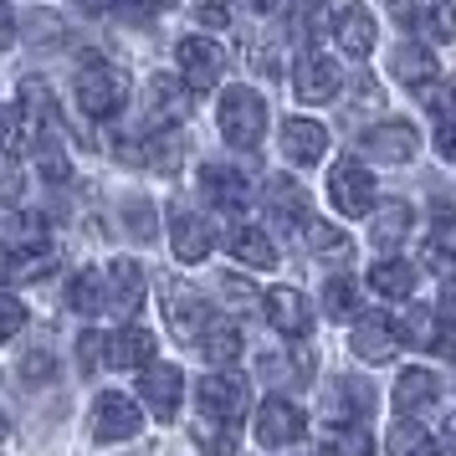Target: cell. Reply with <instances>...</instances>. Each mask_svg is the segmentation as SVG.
Instances as JSON below:
<instances>
[{"label":"cell","instance_id":"1","mask_svg":"<svg viewBox=\"0 0 456 456\" xmlns=\"http://www.w3.org/2000/svg\"><path fill=\"white\" fill-rule=\"evenodd\" d=\"M221 134L231 149H256L267 134V103L251 87H226L221 93Z\"/></svg>","mask_w":456,"mask_h":456},{"label":"cell","instance_id":"2","mask_svg":"<svg viewBox=\"0 0 456 456\" xmlns=\"http://www.w3.org/2000/svg\"><path fill=\"white\" fill-rule=\"evenodd\" d=\"M72 87H77V103H83L87 118H113V113L124 108V98H128V77L118 72V67H108V62L77 67Z\"/></svg>","mask_w":456,"mask_h":456},{"label":"cell","instance_id":"3","mask_svg":"<svg viewBox=\"0 0 456 456\" xmlns=\"http://www.w3.org/2000/svg\"><path fill=\"white\" fill-rule=\"evenodd\" d=\"M247 405H251L247 374L216 370V374H206V379H200V415H216V420L241 426V420H247Z\"/></svg>","mask_w":456,"mask_h":456},{"label":"cell","instance_id":"4","mask_svg":"<svg viewBox=\"0 0 456 456\" xmlns=\"http://www.w3.org/2000/svg\"><path fill=\"white\" fill-rule=\"evenodd\" d=\"M165 308H169V329H175V338H185V344H206V333H210L216 318H210V303L200 297V292H190L185 282L169 277Z\"/></svg>","mask_w":456,"mask_h":456},{"label":"cell","instance_id":"5","mask_svg":"<svg viewBox=\"0 0 456 456\" xmlns=\"http://www.w3.org/2000/svg\"><path fill=\"white\" fill-rule=\"evenodd\" d=\"M256 441H262L267 452L297 446V441H303V405H292L288 395L262 400V411H256Z\"/></svg>","mask_w":456,"mask_h":456},{"label":"cell","instance_id":"6","mask_svg":"<svg viewBox=\"0 0 456 456\" xmlns=\"http://www.w3.org/2000/svg\"><path fill=\"white\" fill-rule=\"evenodd\" d=\"M329 200L344 216H370L374 210V175L359 159H338L329 169Z\"/></svg>","mask_w":456,"mask_h":456},{"label":"cell","instance_id":"7","mask_svg":"<svg viewBox=\"0 0 456 456\" xmlns=\"http://www.w3.org/2000/svg\"><path fill=\"white\" fill-rule=\"evenodd\" d=\"M139 426H144V415H139V405H134L128 395H118V390L98 395V405H93V441H103V446L134 441Z\"/></svg>","mask_w":456,"mask_h":456},{"label":"cell","instance_id":"8","mask_svg":"<svg viewBox=\"0 0 456 456\" xmlns=\"http://www.w3.org/2000/svg\"><path fill=\"white\" fill-rule=\"evenodd\" d=\"M180 395H185L180 364H149V370L139 374V400L154 411V420H175V415H180Z\"/></svg>","mask_w":456,"mask_h":456},{"label":"cell","instance_id":"9","mask_svg":"<svg viewBox=\"0 0 456 456\" xmlns=\"http://www.w3.org/2000/svg\"><path fill=\"white\" fill-rule=\"evenodd\" d=\"M175 57H180V77H185L195 93H200V87H216L221 72H226V52L210 42V37H185V42L175 46Z\"/></svg>","mask_w":456,"mask_h":456},{"label":"cell","instance_id":"10","mask_svg":"<svg viewBox=\"0 0 456 456\" xmlns=\"http://www.w3.org/2000/svg\"><path fill=\"white\" fill-rule=\"evenodd\" d=\"M338 83H344L338 67H333L323 52H313V46L297 57V67H292V93H297L303 103H329V98H338Z\"/></svg>","mask_w":456,"mask_h":456},{"label":"cell","instance_id":"11","mask_svg":"<svg viewBox=\"0 0 456 456\" xmlns=\"http://www.w3.org/2000/svg\"><path fill=\"white\" fill-rule=\"evenodd\" d=\"M333 426H370L374 415V385L370 379H359V374H344V379H333Z\"/></svg>","mask_w":456,"mask_h":456},{"label":"cell","instance_id":"12","mask_svg":"<svg viewBox=\"0 0 456 456\" xmlns=\"http://www.w3.org/2000/svg\"><path fill=\"white\" fill-rule=\"evenodd\" d=\"M359 144H364V154L379 159V165H411L415 149H420V134H415L411 124H379V128H370Z\"/></svg>","mask_w":456,"mask_h":456},{"label":"cell","instance_id":"13","mask_svg":"<svg viewBox=\"0 0 456 456\" xmlns=\"http://www.w3.org/2000/svg\"><path fill=\"white\" fill-rule=\"evenodd\" d=\"M124 165H144V169H159V175H175L180 159H185V139L180 134H149L139 144H118Z\"/></svg>","mask_w":456,"mask_h":456},{"label":"cell","instance_id":"14","mask_svg":"<svg viewBox=\"0 0 456 456\" xmlns=\"http://www.w3.org/2000/svg\"><path fill=\"white\" fill-rule=\"evenodd\" d=\"M139 303H144V267L128 262V256H118V262L108 267V313L128 323V318L139 313Z\"/></svg>","mask_w":456,"mask_h":456},{"label":"cell","instance_id":"15","mask_svg":"<svg viewBox=\"0 0 456 456\" xmlns=\"http://www.w3.org/2000/svg\"><path fill=\"white\" fill-rule=\"evenodd\" d=\"M262 308H267V323L277 333H288V338H303V333L313 329V313H308V297L292 288H272L267 297H262Z\"/></svg>","mask_w":456,"mask_h":456},{"label":"cell","instance_id":"16","mask_svg":"<svg viewBox=\"0 0 456 456\" xmlns=\"http://www.w3.org/2000/svg\"><path fill=\"white\" fill-rule=\"evenodd\" d=\"M169 241H175V256L195 267V262H206L210 256V226L195 216V210H169Z\"/></svg>","mask_w":456,"mask_h":456},{"label":"cell","instance_id":"17","mask_svg":"<svg viewBox=\"0 0 456 456\" xmlns=\"http://www.w3.org/2000/svg\"><path fill=\"white\" fill-rule=\"evenodd\" d=\"M282 154L292 165H318L329 154V128L318 118H288L282 124Z\"/></svg>","mask_w":456,"mask_h":456},{"label":"cell","instance_id":"18","mask_svg":"<svg viewBox=\"0 0 456 456\" xmlns=\"http://www.w3.org/2000/svg\"><path fill=\"white\" fill-rule=\"evenodd\" d=\"M267 210L282 231H303L308 226V190L288 175H277V180H267Z\"/></svg>","mask_w":456,"mask_h":456},{"label":"cell","instance_id":"19","mask_svg":"<svg viewBox=\"0 0 456 456\" xmlns=\"http://www.w3.org/2000/svg\"><path fill=\"white\" fill-rule=\"evenodd\" d=\"M200 190H206V200H216L221 210H247V200H251L247 175L236 165H206L200 169Z\"/></svg>","mask_w":456,"mask_h":456},{"label":"cell","instance_id":"20","mask_svg":"<svg viewBox=\"0 0 456 456\" xmlns=\"http://www.w3.org/2000/svg\"><path fill=\"white\" fill-rule=\"evenodd\" d=\"M395 349H400V329H395V318L370 313V318L354 329V354H359V359H370V364H390Z\"/></svg>","mask_w":456,"mask_h":456},{"label":"cell","instance_id":"21","mask_svg":"<svg viewBox=\"0 0 456 456\" xmlns=\"http://www.w3.org/2000/svg\"><path fill=\"white\" fill-rule=\"evenodd\" d=\"M139 364H154V333L124 323L108 338V370H139Z\"/></svg>","mask_w":456,"mask_h":456},{"label":"cell","instance_id":"22","mask_svg":"<svg viewBox=\"0 0 456 456\" xmlns=\"http://www.w3.org/2000/svg\"><path fill=\"white\" fill-rule=\"evenodd\" d=\"M426 267L436 272H456V206L436 200V226L426 241Z\"/></svg>","mask_w":456,"mask_h":456},{"label":"cell","instance_id":"23","mask_svg":"<svg viewBox=\"0 0 456 456\" xmlns=\"http://www.w3.org/2000/svg\"><path fill=\"white\" fill-rule=\"evenodd\" d=\"M226 247H231L236 262H247V267H256V272L277 267V247L267 241V231H256V226H231L226 231Z\"/></svg>","mask_w":456,"mask_h":456},{"label":"cell","instance_id":"24","mask_svg":"<svg viewBox=\"0 0 456 456\" xmlns=\"http://www.w3.org/2000/svg\"><path fill=\"white\" fill-rule=\"evenodd\" d=\"M411 221H415V210L411 200H385V206L370 216V236H374V247H400L405 236H411Z\"/></svg>","mask_w":456,"mask_h":456},{"label":"cell","instance_id":"25","mask_svg":"<svg viewBox=\"0 0 456 456\" xmlns=\"http://www.w3.org/2000/svg\"><path fill=\"white\" fill-rule=\"evenodd\" d=\"M46 221L42 210H11L5 216V251H46Z\"/></svg>","mask_w":456,"mask_h":456},{"label":"cell","instance_id":"26","mask_svg":"<svg viewBox=\"0 0 456 456\" xmlns=\"http://www.w3.org/2000/svg\"><path fill=\"white\" fill-rule=\"evenodd\" d=\"M436 374L431 370H405L400 379H395V411L400 415H415V411H426V405H436Z\"/></svg>","mask_w":456,"mask_h":456},{"label":"cell","instance_id":"27","mask_svg":"<svg viewBox=\"0 0 456 456\" xmlns=\"http://www.w3.org/2000/svg\"><path fill=\"white\" fill-rule=\"evenodd\" d=\"M149 108L165 113L169 124H180V118L190 113V83L185 77H165V72L149 77Z\"/></svg>","mask_w":456,"mask_h":456},{"label":"cell","instance_id":"28","mask_svg":"<svg viewBox=\"0 0 456 456\" xmlns=\"http://www.w3.org/2000/svg\"><path fill=\"white\" fill-rule=\"evenodd\" d=\"M390 72H395L405 87H420V83H431V77H441V72H436V57L426 52V46H415V42H400V46H395Z\"/></svg>","mask_w":456,"mask_h":456},{"label":"cell","instance_id":"29","mask_svg":"<svg viewBox=\"0 0 456 456\" xmlns=\"http://www.w3.org/2000/svg\"><path fill=\"white\" fill-rule=\"evenodd\" d=\"M333 31H338V46H344L349 57H370L374 52V16L364 11V5H349Z\"/></svg>","mask_w":456,"mask_h":456},{"label":"cell","instance_id":"30","mask_svg":"<svg viewBox=\"0 0 456 456\" xmlns=\"http://www.w3.org/2000/svg\"><path fill=\"white\" fill-rule=\"evenodd\" d=\"M415 103L431 113L441 128H456V83L452 77H431V83L415 87Z\"/></svg>","mask_w":456,"mask_h":456},{"label":"cell","instance_id":"31","mask_svg":"<svg viewBox=\"0 0 456 456\" xmlns=\"http://www.w3.org/2000/svg\"><path fill=\"white\" fill-rule=\"evenodd\" d=\"M103 303H108V282H98V272H93V267H83V272H72V277H67V308H72V313L93 318Z\"/></svg>","mask_w":456,"mask_h":456},{"label":"cell","instance_id":"32","mask_svg":"<svg viewBox=\"0 0 456 456\" xmlns=\"http://www.w3.org/2000/svg\"><path fill=\"white\" fill-rule=\"evenodd\" d=\"M16 103H21V113L37 124V139H42L46 128H52V118H57V108H52V93H46L42 77H21V87H16Z\"/></svg>","mask_w":456,"mask_h":456},{"label":"cell","instance_id":"33","mask_svg":"<svg viewBox=\"0 0 456 456\" xmlns=\"http://www.w3.org/2000/svg\"><path fill=\"white\" fill-rule=\"evenodd\" d=\"M395 329H400V344H415V349H436L441 344V333H436V313L411 303L405 318H395Z\"/></svg>","mask_w":456,"mask_h":456},{"label":"cell","instance_id":"34","mask_svg":"<svg viewBox=\"0 0 456 456\" xmlns=\"http://www.w3.org/2000/svg\"><path fill=\"white\" fill-rule=\"evenodd\" d=\"M21 37L31 46H46V52H52V46L67 42V21L57 16V11H26L21 16Z\"/></svg>","mask_w":456,"mask_h":456},{"label":"cell","instance_id":"35","mask_svg":"<svg viewBox=\"0 0 456 456\" xmlns=\"http://www.w3.org/2000/svg\"><path fill=\"white\" fill-rule=\"evenodd\" d=\"M200 349H206V359L216 364V370H231V364L241 359V329H236V323H210Z\"/></svg>","mask_w":456,"mask_h":456},{"label":"cell","instance_id":"36","mask_svg":"<svg viewBox=\"0 0 456 456\" xmlns=\"http://www.w3.org/2000/svg\"><path fill=\"white\" fill-rule=\"evenodd\" d=\"M385 452L390 456H441V446H436L431 431H420L415 420H400L390 431V441H385Z\"/></svg>","mask_w":456,"mask_h":456},{"label":"cell","instance_id":"37","mask_svg":"<svg viewBox=\"0 0 456 456\" xmlns=\"http://www.w3.org/2000/svg\"><path fill=\"white\" fill-rule=\"evenodd\" d=\"M370 288L385 292V297H411L415 292V267L411 262H379L370 272Z\"/></svg>","mask_w":456,"mask_h":456},{"label":"cell","instance_id":"38","mask_svg":"<svg viewBox=\"0 0 456 456\" xmlns=\"http://www.w3.org/2000/svg\"><path fill=\"white\" fill-rule=\"evenodd\" d=\"M303 236H308V251L313 256H333V262H349V236L344 231H333V226H323V221H308L303 226Z\"/></svg>","mask_w":456,"mask_h":456},{"label":"cell","instance_id":"39","mask_svg":"<svg viewBox=\"0 0 456 456\" xmlns=\"http://www.w3.org/2000/svg\"><path fill=\"white\" fill-rule=\"evenodd\" d=\"M329 456H374V441H370V426H333L329 441H323Z\"/></svg>","mask_w":456,"mask_h":456},{"label":"cell","instance_id":"40","mask_svg":"<svg viewBox=\"0 0 456 456\" xmlns=\"http://www.w3.org/2000/svg\"><path fill=\"white\" fill-rule=\"evenodd\" d=\"M236 426L231 420H216V415H200L195 420V441H200V452L206 456H231V446H236Z\"/></svg>","mask_w":456,"mask_h":456},{"label":"cell","instance_id":"41","mask_svg":"<svg viewBox=\"0 0 456 456\" xmlns=\"http://www.w3.org/2000/svg\"><path fill=\"white\" fill-rule=\"evenodd\" d=\"M415 31H420V37H431V42H452V37H456V5H452V0L426 5V11H420V21H415Z\"/></svg>","mask_w":456,"mask_h":456},{"label":"cell","instance_id":"42","mask_svg":"<svg viewBox=\"0 0 456 456\" xmlns=\"http://www.w3.org/2000/svg\"><path fill=\"white\" fill-rule=\"evenodd\" d=\"M57 267V256L52 247L46 251H5V272H11V282H31V277H42V272Z\"/></svg>","mask_w":456,"mask_h":456},{"label":"cell","instance_id":"43","mask_svg":"<svg viewBox=\"0 0 456 456\" xmlns=\"http://www.w3.org/2000/svg\"><path fill=\"white\" fill-rule=\"evenodd\" d=\"M323 308H329V318H354V313H359V282L329 277V282H323Z\"/></svg>","mask_w":456,"mask_h":456},{"label":"cell","instance_id":"44","mask_svg":"<svg viewBox=\"0 0 456 456\" xmlns=\"http://www.w3.org/2000/svg\"><path fill=\"white\" fill-rule=\"evenodd\" d=\"M37 169H42L46 180H52V185H67V180H72V165H67L62 159V149L52 144V139H37Z\"/></svg>","mask_w":456,"mask_h":456},{"label":"cell","instance_id":"45","mask_svg":"<svg viewBox=\"0 0 456 456\" xmlns=\"http://www.w3.org/2000/svg\"><path fill=\"white\" fill-rule=\"evenodd\" d=\"M124 221L134 231V241H154V206H149L144 195H128L124 200Z\"/></svg>","mask_w":456,"mask_h":456},{"label":"cell","instance_id":"46","mask_svg":"<svg viewBox=\"0 0 456 456\" xmlns=\"http://www.w3.org/2000/svg\"><path fill=\"white\" fill-rule=\"evenodd\" d=\"M21 379L26 385H52V379H57V359H52L46 349L21 354Z\"/></svg>","mask_w":456,"mask_h":456},{"label":"cell","instance_id":"47","mask_svg":"<svg viewBox=\"0 0 456 456\" xmlns=\"http://www.w3.org/2000/svg\"><path fill=\"white\" fill-rule=\"evenodd\" d=\"M77 359H83V374L108 370V338L103 333H83V338H77Z\"/></svg>","mask_w":456,"mask_h":456},{"label":"cell","instance_id":"48","mask_svg":"<svg viewBox=\"0 0 456 456\" xmlns=\"http://www.w3.org/2000/svg\"><path fill=\"white\" fill-rule=\"evenodd\" d=\"M21 323H26L21 297H16V292H5V308H0V333H5V338H16V333H21Z\"/></svg>","mask_w":456,"mask_h":456},{"label":"cell","instance_id":"49","mask_svg":"<svg viewBox=\"0 0 456 456\" xmlns=\"http://www.w3.org/2000/svg\"><path fill=\"white\" fill-rule=\"evenodd\" d=\"M5 200H21V159L5 154Z\"/></svg>","mask_w":456,"mask_h":456},{"label":"cell","instance_id":"50","mask_svg":"<svg viewBox=\"0 0 456 456\" xmlns=\"http://www.w3.org/2000/svg\"><path fill=\"white\" fill-rule=\"evenodd\" d=\"M195 21H200V26H226L231 11H226V5H195Z\"/></svg>","mask_w":456,"mask_h":456},{"label":"cell","instance_id":"51","mask_svg":"<svg viewBox=\"0 0 456 456\" xmlns=\"http://www.w3.org/2000/svg\"><path fill=\"white\" fill-rule=\"evenodd\" d=\"M385 5L395 11V21H400V26H415V21H420V11H415V0H385Z\"/></svg>","mask_w":456,"mask_h":456},{"label":"cell","instance_id":"52","mask_svg":"<svg viewBox=\"0 0 456 456\" xmlns=\"http://www.w3.org/2000/svg\"><path fill=\"white\" fill-rule=\"evenodd\" d=\"M436 149H441V154L456 165V128H436Z\"/></svg>","mask_w":456,"mask_h":456},{"label":"cell","instance_id":"53","mask_svg":"<svg viewBox=\"0 0 456 456\" xmlns=\"http://www.w3.org/2000/svg\"><path fill=\"white\" fill-rule=\"evenodd\" d=\"M441 313H446V323L456 329V282H446V288H441Z\"/></svg>","mask_w":456,"mask_h":456},{"label":"cell","instance_id":"54","mask_svg":"<svg viewBox=\"0 0 456 456\" xmlns=\"http://www.w3.org/2000/svg\"><path fill=\"white\" fill-rule=\"evenodd\" d=\"M221 282H226V292L236 303H251V282H241V277H221Z\"/></svg>","mask_w":456,"mask_h":456},{"label":"cell","instance_id":"55","mask_svg":"<svg viewBox=\"0 0 456 456\" xmlns=\"http://www.w3.org/2000/svg\"><path fill=\"white\" fill-rule=\"evenodd\" d=\"M436 349H441V354H446V359L456 364V329H452V323L441 329V344H436Z\"/></svg>","mask_w":456,"mask_h":456},{"label":"cell","instance_id":"56","mask_svg":"<svg viewBox=\"0 0 456 456\" xmlns=\"http://www.w3.org/2000/svg\"><path fill=\"white\" fill-rule=\"evenodd\" d=\"M446 446H452V452H456V411L446 415Z\"/></svg>","mask_w":456,"mask_h":456},{"label":"cell","instance_id":"57","mask_svg":"<svg viewBox=\"0 0 456 456\" xmlns=\"http://www.w3.org/2000/svg\"><path fill=\"white\" fill-rule=\"evenodd\" d=\"M77 5H83V11H93V16H98V11H108V0H77Z\"/></svg>","mask_w":456,"mask_h":456},{"label":"cell","instance_id":"58","mask_svg":"<svg viewBox=\"0 0 456 456\" xmlns=\"http://www.w3.org/2000/svg\"><path fill=\"white\" fill-rule=\"evenodd\" d=\"M251 11H272V5H277V0H247Z\"/></svg>","mask_w":456,"mask_h":456},{"label":"cell","instance_id":"59","mask_svg":"<svg viewBox=\"0 0 456 456\" xmlns=\"http://www.w3.org/2000/svg\"><path fill=\"white\" fill-rule=\"evenodd\" d=\"M149 5H159V11H169V5H180V0H149Z\"/></svg>","mask_w":456,"mask_h":456}]
</instances>
